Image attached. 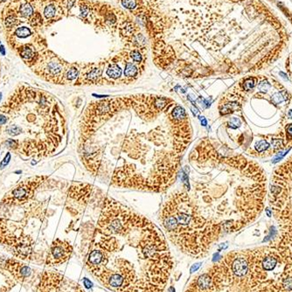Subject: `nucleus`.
Instances as JSON below:
<instances>
[{"label": "nucleus", "mask_w": 292, "mask_h": 292, "mask_svg": "<svg viewBox=\"0 0 292 292\" xmlns=\"http://www.w3.org/2000/svg\"><path fill=\"white\" fill-rule=\"evenodd\" d=\"M85 268L111 292L166 290L174 260L162 232L147 219L125 211L100 218Z\"/></svg>", "instance_id": "nucleus-1"}, {"label": "nucleus", "mask_w": 292, "mask_h": 292, "mask_svg": "<svg viewBox=\"0 0 292 292\" xmlns=\"http://www.w3.org/2000/svg\"><path fill=\"white\" fill-rule=\"evenodd\" d=\"M53 101V96L45 91L21 85L0 107V113L7 117V123L17 125L21 129V135H26L22 140H17L15 151L21 156L47 157L61 142L55 125L52 123L54 122Z\"/></svg>", "instance_id": "nucleus-2"}, {"label": "nucleus", "mask_w": 292, "mask_h": 292, "mask_svg": "<svg viewBox=\"0 0 292 292\" xmlns=\"http://www.w3.org/2000/svg\"><path fill=\"white\" fill-rule=\"evenodd\" d=\"M184 292H251L247 282L232 274L221 257L206 270L195 275Z\"/></svg>", "instance_id": "nucleus-3"}, {"label": "nucleus", "mask_w": 292, "mask_h": 292, "mask_svg": "<svg viewBox=\"0 0 292 292\" xmlns=\"http://www.w3.org/2000/svg\"><path fill=\"white\" fill-rule=\"evenodd\" d=\"M43 179H45V177H35L20 183L5 195L2 201L3 204L6 206H16L29 201L35 189L40 185Z\"/></svg>", "instance_id": "nucleus-4"}, {"label": "nucleus", "mask_w": 292, "mask_h": 292, "mask_svg": "<svg viewBox=\"0 0 292 292\" xmlns=\"http://www.w3.org/2000/svg\"><path fill=\"white\" fill-rule=\"evenodd\" d=\"M72 253L73 247L69 242L56 239L51 244L46 257V264L48 267L61 265L70 259Z\"/></svg>", "instance_id": "nucleus-5"}, {"label": "nucleus", "mask_w": 292, "mask_h": 292, "mask_svg": "<svg viewBox=\"0 0 292 292\" xmlns=\"http://www.w3.org/2000/svg\"><path fill=\"white\" fill-rule=\"evenodd\" d=\"M2 262L3 263H1L2 265L0 266L10 273L13 279L20 283L29 282L32 270L28 265L15 258H8L6 260H2Z\"/></svg>", "instance_id": "nucleus-6"}, {"label": "nucleus", "mask_w": 292, "mask_h": 292, "mask_svg": "<svg viewBox=\"0 0 292 292\" xmlns=\"http://www.w3.org/2000/svg\"><path fill=\"white\" fill-rule=\"evenodd\" d=\"M61 70H62V65L59 61H51L47 65V68L44 70L41 71V73L39 74L43 77H47V81H52L53 78L58 76L61 74Z\"/></svg>", "instance_id": "nucleus-7"}, {"label": "nucleus", "mask_w": 292, "mask_h": 292, "mask_svg": "<svg viewBox=\"0 0 292 292\" xmlns=\"http://www.w3.org/2000/svg\"><path fill=\"white\" fill-rule=\"evenodd\" d=\"M107 74L113 78V79H117L121 76L122 74V70L119 66L116 65V64H112L110 66V68L107 69Z\"/></svg>", "instance_id": "nucleus-8"}, {"label": "nucleus", "mask_w": 292, "mask_h": 292, "mask_svg": "<svg viewBox=\"0 0 292 292\" xmlns=\"http://www.w3.org/2000/svg\"><path fill=\"white\" fill-rule=\"evenodd\" d=\"M240 109V105L237 102H230L227 104H225L222 108V110H221V114L226 115V114H229V113H233L235 110H238Z\"/></svg>", "instance_id": "nucleus-9"}, {"label": "nucleus", "mask_w": 292, "mask_h": 292, "mask_svg": "<svg viewBox=\"0 0 292 292\" xmlns=\"http://www.w3.org/2000/svg\"><path fill=\"white\" fill-rule=\"evenodd\" d=\"M20 55L21 57L23 58V60H25L26 61H28V62H31V61L33 60V58H34V52L32 50V48H30V47H24L21 50Z\"/></svg>", "instance_id": "nucleus-10"}, {"label": "nucleus", "mask_w": 292, "mask_h": 292, "mask_svg": "<svg viewBox=\"0 0 292 292\" xmlns=\"http://www.w3.org/2000/svg\"><path fill=\"white\" fill-rule=\"evenodd\" d=\"M185 116H186L185 115V111L180 106H177L172 110V116L177 121H181L183 119H185Z\"/></svg>", "instance_id": "nucleus-11"}, {"label": "nucleus", "mask_w": 292, "mask_h": 292, "mask_svg": "<svg viewBox=\"0 0 292 292\" xmlns=\"http://www.w3.org/2000/svg\"><path fill=\"white\" fill-rule=\"evenodd\" d=\"M137 73V68L136 66H134L133 64H131L130 62H128L126 64L125 67V71H124V74L126 77H134Z\"/></svg>", "instance_id": "nucleus-12"}, {"label": "nucleus", "mask_w": 292, "mask_h": 292, "mask_svg": "<svg viewBox=\"0 0 292 292\" xmlns=\"http://www.w3.org/2000/svg\"><path fill=\"white\" fill-rule=\"evenodd\" d=\"M256 82H257V79L254 78V77L247 78L244 81V82H243V89L246 91L251 90V89H253L254 88V86L256 85Z\"/></svg>", "instance_id": "nucleus-13"}, {"label": "nucleus", "mask_w": 292, "mask_h": 292, "mask_svg": "<svg viewBox=\"0 0 292 292\" xmlns=\"http://www.w3.org/2000/svg\"><path fill=\"white\" fill-rule=\"evenodd\" d=\"M32 8L31 6L29 4H26V5H23L21 6L20 8V14L21 16L25 17V18H27L32 15Z\"/></svg>", "instance_id": "nucleus-14"}, {"label": "nucleus", "mask_w": 292, "mask_h": 292, "mask_svg": "<svg viewBox=\"0 0 292 292\" xmlns=\"http://www.w3.org/2000/svg\"><path fill=\"white\" fill-rule=\"evenodd\" d=\"M65 76L68 81H73V80L76 79L78 76V69L75 68H71L70 69L68 70Z\"/></svg>", "instance_id": "nucleus-15"}, {"label": "nucleus", "mask_w": 292, "mask_h": 292, "mask_svg": "<svg viewBox=\"0 0 292 292\" xmlns=\"http://www.w3.org/2000/svg\"><path fill=\"white\" fill-rule=\"evenodd\" d=\"M101 69L100 68H94L93 70L89 72L87 75V79L94 81L95 79H97L99 76H101Z\"/></svg>", "instance_id": "nucleus-16"}, {"label": "nucleus", "mask_w": 292, "mask_h": 292, "mask_svg": "<svg viewBox=\"0 0 292 292\" xmlns=\"http://www.w3.org/2000/svg\"><path fill=\"white\" fill-rule=\"evenodd\" d=\"M269 144L266 140H261L255 144V149L258 152H262V151H266L269 148Z\"/></svg>", "instance_id": "nucleus-17"}, {"label": "nucleus", "mask_w": 292, "mask_h": 292, "mask_svg": "<svg viewBox=\"0 0 292 292\" xmlns=\"http://www.w3.org/2000/svg\"><path fill=\"white\" fill-rule=\"evenodd\" d=\"M271 99L272 101L275 104H280L282 101L286 100V97H284L282 95V93H275L271 96Z\"/></svg>", "instance_id": "nucleus-18"}, {"label": "nucleus", "mask_w": 292, "mask_h": 292, "mask_svg": "<svg viewBox=\"0 0 292 292\" xmlns=\"http://www.w3.org/2000/svg\"><path fill=\"white\" fill-rule=\"evenodd\" d=\"M122 292H166L165 290H158V289H131Z\"/></svg>", "instance_id": "nucleus-19"}, {"label": "nucleus", "mask_w": 292, "mask_h": 292, "mask_svg": "<svg viewBox=\"0 0 292 292\" xmlns=\"http://www.w3.org/2000/svg\"><path fill=\"white\" fill-rule=\"evenodd\" d=\"M16 34H17V36H19L20 38H26V37H27V36L30 35L31 32L26 27H20V28L17 29Z\"/></svg>", "instance_id": "nucleus-20"}, {"label": "nucleus", "mask_w": 292, "mask_h": 292, "mask_svg": "<svg viewBox=\"0 0 292 292\" xmlns=\"http://www.w3.org/2000/svg\"><path fill=\"white\" fill-rule=\"evenodd\" d=\"M55 7L53 5H48L45 8V11H44V13H45V16L47 18V19H51L53 18L54 15H55Z\"/></svg>", "instance_id": "nucleus-21"}, {"label": "nucleus", "mask_w": 292, "mask_h": 292, "mask_svg": "<svg viewBox=\"0 0 292 292\" xmlns=\"http://www.w3.org/2000/svg\"><path fill=\"white\" fill-rule=\"evenodd\" d=\"M271 85L269 84V82L267 81V80H264V81H261L258 85V89L261 91V92H263V93H266L268 92V90L270 89Z\"/></svg>", "instance_id": "nucleus-22"}, {"label": "nucleus", "mask_w": 292, "mask_h": 292, "mask_svg": "<svg viewBox=\"0 0 292 292\" xmlns=\"http://www.w3.org/2000/svg\"><path fill=\"white\" fill-rule=\"evenodd\" d=\"M167 103V100L164 99V98H158L156 99V101L154 102V106L158 110H161L166 105Z\"/></svg>", "instance_id": "nucleus-23"}, {"label": "nucleus", "mask_w": 292, "mask_h": 292, "mask_svg": "<svg viewBox=\"0 0 292 292\" xmlns=\"http://www.w3.org/2000/svg\"><path fill=\"white\" fill-rule=\"evenodd\" d=\"M122 4L127 9H134L137 6L136 0H122Z\"/></svg>", "instance_id": "nucleus-24"}, {"label": "nucleus", "mask_w": 292, "mask_h": 292, "mask_svg": "<svg viewBox=\"0 0 292 292\" xmlns=\"http://www.w3.org/2000/svg\"><path fill=\"white\" fill-rule=\"evenodd\" d=\"M131 57L132 58V60L136 62H140L142 61V55L141 53L138 51L135 50L133 52H131Z\"/></svg>", "instance_id": "nucleus-25"}, {"label": "nucleus", "mask_w": 292, "mask_h": 292, "mask_svg": "<svg viewBox=\"0 0 292 292\" xmlns=\"http://www.w3.org/2000/svg\"><path fill=\"white\" fill-rule=\"evenodd\" d=\"M271 145L274 149H279V148H281V147L282 146V139H277V138H275V139H272Z\"/></svg>", "instance_id": "nucleus-26"}, {"label": "nucleus", "mask_w": 292, "mask_h": 292, "mask_svg": "<svg viewBox=\"0 0 292 292\" xmlns=\"http://www.w3.org/2000/svg\"><path fill=\"white\" fill-rule=\"evenodd\" d=\"M16 21H17V20L13 16H9L5 20V26H8V27H11V26H14L16 24Z\"/></svg>", "instance_id": "nucleus-27"}, {"label": "nucleus", "mask_w": 292, "mask_h": 292, "mask_svg": "<svg viewBox=\"0 0 292 292\" xmlns=\"http://www.w3.org/2000/svg\"><path fill=\"white\" fill-rule=\"evenodd\" d=\"M290 149H288L287 151H284V152H281V153H279V154L275 157V158L274 159V161L273 162H274V163H276V162H278L279 160H281L282 158H283V157H284V156H285L289 151H290Z\"/></svg>", "instance_id": "nucleus-28"}, {"label": "nucleus", "mask_w": 292, "mask_h": 292, "mask_svg": "<svg viewBox=\"0 0 292 292\" xmlns=\"http://www.w3.org/2000/svg\"><path fill=\"white\" fill-rule=\"evenodd\" d=\"M10 158H11V154L10 153H8L7 154V156H5V159L3 160V161L1 162V164H0V168H4L8 163H9V160H10Z\"/></svg>", "instance_id": "nucleus-29"}, {"label": "nucleus", "mask_w": 292, "mask_h": 292, "mask_svg": "<svg viewBox=\"0 0 292 292\" xmlns=\"http://www.w3.org/2000/svg\"><path fill=\"white\" fill-rule=\"evenodd\" d=\"M7 123V117L4 115L0 113V125H5Z\"/></svg>", "instance_id": "nucleus-30"}, {"label": "nucleus", "mask_w": 292, "mask_h": 292, "mask_svg": "<svg viewBox=\"0 0 292 292\" xmlns=\"http://www.w3.org/2000/svg\"><path fill=\"white\" fill-rule=\"evenodd\" d=\"M81 17H86L88 15V13H89V8L87 6H81Z\"/></svg>", "instance_id": "nucleus-31"}, {"label": "nucleus", "mask_w": 292, "mask_h": 292, "mask_svg": "<svg viewBox=\"0 0 292 292\" xmlns=\"http://www.w3.org/2000/svg\"><path fill=\"white\" fill-rule=\"evenodd\" d=\"M286 132H287V135L290 137H292V124H289L286 127Z\"/></svg>", "instance_id": "nucleus-32"}, {"label": "nucleus", "mask_w": 292, "mask_h": 292, "mask_svg": "<svg viewBox=\"0 0 292 292\" xmlns=\"http://www.w3.org/2000/svg\"><path fill=\"white\" fill-rule=\"evenodd\" d=\"M232 122H234L235 124H238V126H240V125H241V123H242V122H241V121H240V120H239L238 118H233V119H232Z\"/></svg>", "instance_id": "nucleus-33"}, {"label": "nucleus", "mask_w": 292, "mask_h": 292, "mask_svg": "<svg viewBox=\"0 0 292 292\" xmlns=\"http://www.w3.org/2000/svg\"><path fill=\"white\" fill-rule=\"evenodd\" d=\"M279 74H280V75L282 76L283 79H285V80H287V81H288V77H287V75H286V74H285L284 73H282V72H280V73H279Z\"/></svg>", "instance_id": "nucleus-34"}, {"label": "nucleus", "mask_w": 292, "mask_h": 292, "mask_svg": "<svg viewBox=\"0 0 292 292\" xmlns=\"http://www.w3.org/2000/svg\"><path fill=\"white\" fill-rule=\"evenodd\" d=\"M202 119H201V123L203 124V126H206V119L204 118V117H201Z\"/></svg>", "instance_id": "nucleus-35"}, {"label": "nucleus", "mask_w": 292, "mask_h": 292, "mask_svg": "<svg viewBox=\"0 0 292 292\" xmlns=\"http://www.w3.org/2000/svg\"><path fill=\"white\" fill-rule=\"evenodd\" d=\"M266 213H267V215H268L269 217H270V216H271V212H270V210H269V209H266Z\"/></svg>", "instance_id": "nucleus-36"}, {"label": "nucleus", "mask_w": 292, "mask_h": 292, "mask_svg": "<svg viewBox=\"0 0 292 292\" xmlns=\"http://www.w3.org/2000/svg\"><path fill=\"white\" fill-rule=\"evenodd\" d=\"M288 116L290 117V119H292V110L290 111H289V113H288Z\"/></svg>", "instance_id": "nucleus-37"}, {"label": "nucleus", "mask_w": 292, "mask_h": 292, "mask_svg": "<svg viewBox=\"0 0 292 292\" xmlns=\"http://www.w3.org/2000/svg\"><path fill=\"white\" fill-rule=\"evenodd\" d=\"M0 99H1V93H0Z\"/></svg>", "instance_id": "nucleus-38"}]
</instances>
